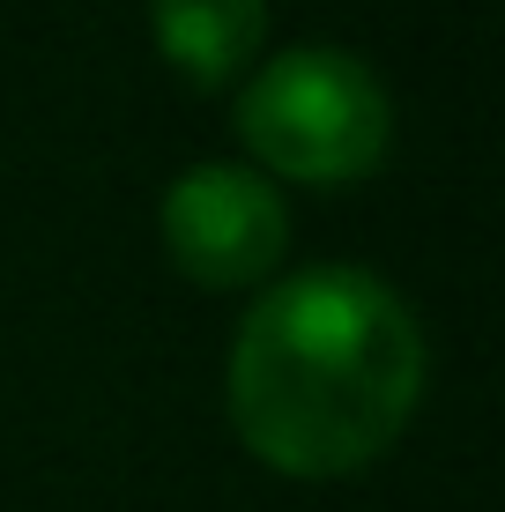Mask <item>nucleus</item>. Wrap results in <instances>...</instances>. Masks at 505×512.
<instances>
[{"label": "nucleus", "instance_id": "f03ea898", "mask_svg": "<svg viewBox=\"0 0 505 512\" xmlns=\"http://www.w3.org/2000/svg\"><path fill=\"white\" fill-rule=\"evenodd\" d=\"M238 134L275 179L298 186H357L394 149L387 82L335 45H290L253 67L238 90Z\"/></svg>", "mask_w": 505, "mask_h": 512}, {"label": "nucleus", "instance_id": "7ed1b4c3", "mask_svg": "<svg viewBox=\"0 0 505 512\" xmlns=\"http://www.w3.org/2000/svg\"><path fill=\"white\" fill-rule=\"evenodd\" d=\"M164 253L201 290H253L283 268L290 216L283 193L246 164H194L164 193Z\"/></svg>", "mask_w": 505, "mask_h": 512}, {"label": "nucleus", "instance_id": "f257e3e1", "mask_svg": "<svg viewBox=\"0 0 505 512\" xmlns=\"http://www.w3.org/2000/svg\"><path fill=\"white\" fill-rule=\"evenodd\" d=\"M424 401V327L364 268L268 282L231 349V423L253 461L327 483L372 468Z\"/></svg>", "mask_w": 505, "mask_h": 512}, {"label": "nucleus", "instance_id": "20e7f679", "mask_svg": "<svg viewBox=\"0 0 505 512\" xmlns=\"http://www.w3.org/2000/svg\"><path fill=\"white\" fill-rule=\"evenodd\" d=\"M156 52L179 67L194 90H223L253 67L268 38V0H149Z\"/></svg>", "mask_w": 505, "mask_h": 512}]
</instances>
